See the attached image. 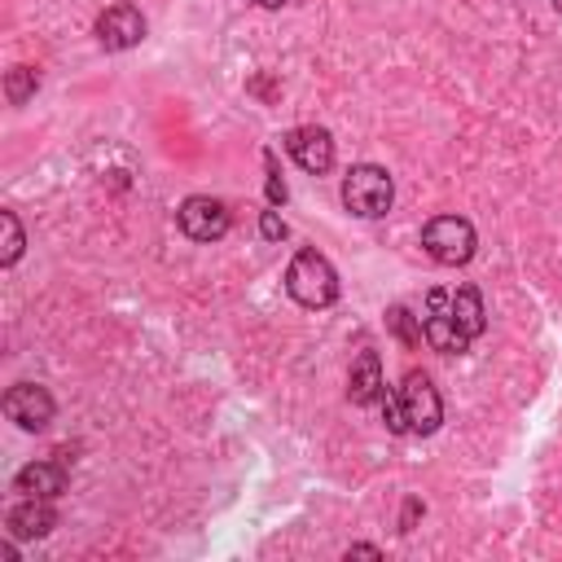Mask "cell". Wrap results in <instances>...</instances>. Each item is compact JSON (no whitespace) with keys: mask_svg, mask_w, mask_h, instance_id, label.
<instances>
[{"mask_svg":"<svg viewBox=\"0 0 562 562\" xmlns=\"http://www.w3.org/2000/svg\"><path fill=\"white\" fill-rule=\"evenodd\" d=\"M391 198H396V185L387 176V167L378 163H361L343 176V207L361 220H378L391 211Z\"/></svg>","mask_w":562,"mask_h":562,"instance_id":"2","label":"cell"},{"mask_svg":"<svg viewBox=\"0 0 562 562\" xmlns=\"http://www.w3.org/2000/svg\"><path fill=\"white\" fill-rule=\"evenodd\" d=\"M348 553H356V558H378V549H374V545H352Z\"/></svg>","mask_w":562,"mask_h":562,"instance_id":"21","label":"cell"},{"mask_svg":"<svg viewBox=\"0 0 562 562\" xmlns=\"http://www.w3.org/2000/svg\"><path fill=\"white\" fill-rule=\"evenodd\" d=\"M264 167H268V202L281 207V202H286V180H281V172H277V154L272 150L264 154Z\"/></svg>","mask_w":562,"mask_h":562,"instance_id":"18","label":"cell"},{"mask_svg":"<svg viewBox=\"0 0 562 562\" xmlns=\"http://www.w3.org/2000/svg\"><path fill=\"white\" fill-rule=\"evenodd\" d=\"M5 418L19 431H45L54 422V396L45 387H36V383H19L5 396Z\"/></svg>","mask_w":562,"mask_h":562,"instance_id":"7","label":"cell"},{"mask_svg":"<svg viewBox=\"0 0 562 562\" xmlns=\"http://www.w3.org/2000/svg\"><path fill=\"white\" fill-rule=\"evenodd\" d=\"M97 40L106 49H137L145 40V19L137 5H110L102 19H97Z\"/></svg>","mask_w":562,"mask_h":562,"instance_id":"8","label":"cell"},{"mask_svg":"<svg viewBox=\"0 0 562 562\" xmlns=\"http://www.w3.org/2000/svg\"><path fill=\"white\" fill-rule=\"evenodd\" d=\"M453 321L466 330V339H479L488 330V313H483V295L475 286H457L453 291Z\"/></svg>","mask_w":562,"mask_h":562,"instance_id":"13","label":"cell"},{"mask_svg":"<svg viewBox=\"0 0 562 562\" xmlns=\"http://www.w3.org/2000/svg\"><path fill=\"white\" fill-rule=\"evenodd\" d=\"M383 418H387V426L396 431V435H409V422H405V405H400V396H391V391H383Z\"/></svg>","mask_w":562,"mask_h":562,"instance_id":"17","label":"cell"},{"mask_svg":"<svg viewBox=\"0 0 562 562\" xmlns=\"http://www.w3.org/2000/svg\"><path fill=\"white\" fill-rule=\"evenodd\" d=\"M383 391H387V383H383V361H378V352H361V356L352 361V374H348V400L365 409V405H378Z\"/></svg>","mask_w":562,"mask_h":562,"instance_id":"11","label":"cell"},{"mask_svg":"<svg viewBox=\"0 0 562 562\" xmlns=\"http://www.w3.org/2000/svg\"><path fill=\"white\" fill-rule=\"evenodd\" d=\"M418 514H422V501H418V496H409V501H405V514H400V531H413Z\"/></svg>","mask_w":562,"mask_h":562,"instance_id":"20","label":"cell"},{"mask_svg":"<svg viewBox=\"0 0 562 562\" xmlns=\"http://www.w3.org/2000/svg\"><path fill=\"white\" fill-rule=\"evenodd\" d=\"M255 5H264V10H281V5H286V0H255Z\"/></svg>","mask_w":562,"mask_h":562,"instance_id":"22","label":"cell"},{"mask_svg":"<svg viewBox=\"0 0 562 562\" xmlns=\"http://www.w3.org/2000/svg\"><path fill=\"white\" fill-rule=\"evenodd\" d=\"M286 150H291V159H295L304 172H313V176H326V172L335 167V137H330L326 128H295V132L286 137Z\"/></svg>","mask_w":562,"mask_h":562,"instance_id":"9","label":"cell"},{"mask_svg":"<svg viewBox=\"0 0 562 562\" xmlns=\"http://www.w3.org/2000/svg\"><path fill=\"white\" fill-rule=\"evenodd\" d=\"M36 89H40V75H36L32 67H14V71H10V80H5V97H10L14 106H23Z\"/></svg>","mask_w":562,"mask_h":562,"instance_id":"16","label":"cell"},{"mask_svg":"<svg viewBox=\"0 0 562 562\" xmlns=\"http://www.w3.org/2000/svg\"><path fill=\"white\" fill-rule=\"evenodd\" d=\"M176 220H180L185 237H194V242H220L229 233V207L220 198H207V194L185 198Z\"/></svg>","mask_w":562,"mask_h":562,"instance_id":"6","label":"cell"},{"mask_svg":"<svg viewBox=\"0 0 562 562\" xmlns=\"http://www.w3.org/2000/svg\"><path fill=\"white\" fill-rule=\"evenodd\" d=\"M400 405H405V422L413 435H431L444 422V400L435 391V383L426 374H409L400 387Z\"/></svg>","mask_w":562,"mask_h":562,"instance_id":"4","label":"cell"},{"mask_svg":"<svg viewBox=\"0 0 562 562\" xmlns=\"http://www.w3.org/2000/svg\"><path fill=\"white\" fill-rule=\"evenodd\" d=\"M422 246H426V255L435 264L457 268V264H470V255H475V229L461 215H435L422 229Z\"/></svg>","mask_w":562,"mask_h":562,"instance_id":"3","label":"cell"},{"mask_svg":"<svg viewBox=\"0 0 562 562\" xmlns=\"http://www.w3.org/2000/svg\"><path fill=\"white\" fill-rule=\"evenodd\" d=\"M54 527H58V514H54L49 496H23L10 510V536H19V540H40Z\"/></svg>","mask_w":562,"mask_h":562,"instance_id":"10","label":"cell"},{"mask_svg":"<svg viewBox=\"0 0 562 562\" xmlns=\"http://www.w3.org/2000/svg\"><path fill=\"white\" fill-rule=\"evenodd\" d=\"M553 10H558V14H562V0H553Z\"/></svg>","mask_w":562,"mask_h":562,"instance_id":"23","label":"cell"},{"mask_svg":"<svg viewBox=\"0 0 562 562\" xmlns=\"http://www.w3.org/2000/svg\"><path fill=\"white\" fill-rule=\"evenodd\" d=\"M0 229H5V250H0V264H19V255H23V246H27V237H23V224H19V215L14 211H0Z\"/></svg>","mask_w":562,"mask_h":562,"instance_id":"15","label":"cell"},{"mask_svg":"<svg viewBox=\"0 0 562 562\" xmlns=\"http://www.w3.org/2000/svg\"><path fill=\"white\" fill-rule=\"evenodd\" d=\"M387 326H391V335H396L405 348H422V339H426V335H422V321H418L409 308H400V304L387 313Z\"/></svg>","mask_w":562,"mask_h":562,"instance_id":"14","label":"cell"},{"mask_svg":"<svg viewBox=\"0 0 562 562\" xmlns=\"http://www.w3.org/2000/svg\"><path fill=\"white\" fill-rule=\"evenodd\" d=\"M286 291L304 308H330L339 300V272L321 250H300L286 268Z\"/></svg>","mask_w":562,"mask_h":562,"instance_id":"1","label":"cell"},{"mask_svg":"<svg viewBox=\"0 0 562 562\" xmlns=\"http://www.w3.org/2000/svg\"><path fill=\"white\" fill-rule=\"evenodd\" d=\"M14 492H23V496H58V492H67V466L62 461H32V466H23L19 475H14Z\"/></svg>","mask_w":562,"mask_h":562,"instance_id":"12","label":"cell"},{"mask_svg":"<svg viewBox=\"0 0 562 562\" xmlns=\"http://www.w3.org/2000/svg\"><path fill=\"white\" fill-rule=\"evenodd\" d=\"M422 335H426V343H431L435 352H444V356H461V352L470 348L466 330L453 321V295H444V291H431V295H426Z\"/></svg>","mask_w":562,"mask_h":562,"instance_id":"5","label":"cell"},{"mask_svg":"<svg viewBox=\"0 0 562 562\" xmlns=\"http://www.w3.org/2000/svg\"><path fill=\"white\" fill-rule=\"evenodd\" d=\"M259 233H264L268 242H281V237H286V220H281L277 211H264V215H259Z\"/></svg>","mask_w":562,"mask_h":562,"instance_id":"19","label":"cell"}]
</instances>
